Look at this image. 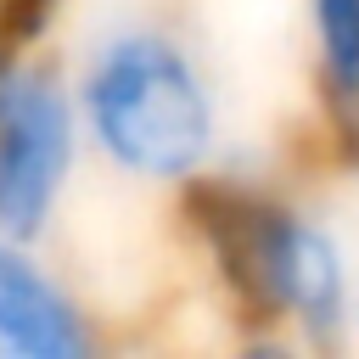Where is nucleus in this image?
<instances>
[{
    "instance_id": "obj_1",
    "label": "nucleus",
    "mask_w": 359,
    "mask_h": 359,
    "mask_svg": "<svg viewBox=\"0 0 359 359\" xmlns=\"http://www.w3.org/2000/svg\"><path fill=\"white\" fill-rule=\"evenodd\" d=\"M185 208L241 314L275 325L286 348H342L353 325V258L303 196L219 163L185 191Z\"/></svg>"
},
{
    "instance_id": "obj_2",
    "label": "nucleus",
    "mask_w": 359,
    "mask_h": 359,
    "mask_svg": "<svg viewBox=\"0 0 359 359\" xmlns=\"http://www.w3.org/2000/svg\"><path fill=\"white\" fill-rule=\"evenodd\" d=\"M90 151L140 185L191 191L224 163V112L202 56L163 22L101 28L73 79Z\"/></svg>"
},
{
    "instance_id": "obj_3",
    "label": "nucleus",
    "mask_w": 359,
    "mask_h": 359,
    "mask_svg": "<svg viewBox=\"0 0 359 359\" xmlns=\"http://www.w3.org/2000/svg\"><path fill=\"white\" fill-rule=\"evenodd\" d=\"M79 95L56 62L11 50L0 62V236L39 247L62 219L84 157Z\"/></svg>"
},
{
    "instance_id": "obj_4",
    "label": "nucleus",
    "mask_w": 359,
    "mask_h": 359,
    "mask_svg": "<svg viewBox=\"0 0 359 359\" xmlns=\"http://www.w3.org/2000/svg\"><path fill=\"white\" fill-rule=\"evenodd\" d=\"M101 331L34 247L0 236V353L6 359H90Z\"/></svg>"
},
{
    "instance_id": "obj_5",
    "label": "nucleus",
    "mask_w": 359,
    "mask_h": 359,
    "mask_svg": "<svg viewBox=\"0 0 359 359\" xmlns=\"http://www.w3.org/2000/svg\"><path fill=\"white\" fill-rule=\"evenodd\" d=\"M303 11L331 129L359 157V0H303Z\"/></svg>"
},
{
    "instance_id": "obj_6",
    "label": "nucleus",
    "mask_w": 359,
    "mask_h": 359,
    "mask_svg": "<svg viewBox=\"0 0 359 359\" xmlns=\"http://www.w3.org/2000/svg\"><path fill=\"white\" fill-rule=\"evenodd\" d=\"M353 325H359V264H353Z\"/></svg>"
}]
</instances>
